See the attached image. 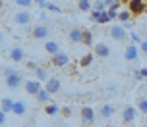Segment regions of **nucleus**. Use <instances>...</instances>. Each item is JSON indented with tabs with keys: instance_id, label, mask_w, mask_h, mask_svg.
I'll return each instance as SVG.
<instances>
[{
	"instance_id": "obj_1",
	"label": "nucleus",
	"mask_w": 147,
	"mask_h": 127,
	"mask_svg": "<svg viewBox=\"0 0 147 127\" xmlns=\"http://www.w3.org/2000/svg\"><path fill=\"white\" fill-rule=\"evenodd\" d=\"M128 12L132 15H141L147 12V2L145 0H130L128 2Z\"/></svg>"
},
{
	"instance_id": "obj_2",
	"label": "nucleus",
	"mask_w": 147,
	"mask_h": 127,
	"mask_svg": "<svg viewBox=\"0 0 147 127\" xmlns=\"http://www.w3.org/2000/svg\"><path fill=\"white\" fill-rule=\"evenodd\" d=\"M109 33H110V37L114 39V41H118V43H126L128 41V31L122 25H112Z\"/></svg>"
},
{
	"instance_id": "obj_3",
	"label": "nucleus",
	"mask_w": 147,
	"mask_h": 127,
	"mask_svg": "<svg viewBox=\"0 0 147 127\" xmlns=\"http://www.w3.org/2000/svg\"><path fill=\"white\" fill-rule=\"evenodd\" d=\"M80 118H81V121H83L85 125H91V123H95V120H97L95 110H93L91 106H83V108H81Z\"/></svg>"
},
{
	"instance_id": "obj_4",
	"label": "nucleus",
	"mask_w": 147,
	"mask_h": 127,
	"mask_svg": "<svg viewBox=\"0 0 147 127\" xmlns=\"http://www.w3.org/2000/svg\"><path fill=\"white\" fill-rule=\"evenodd\" d=\"M124 58L128 62H136L138 58H140V46L134 45V43H132V45H128L124 48Z\"/></svg>"
},
{
	"instance_id": "obj_5",
	"label": "nucleus",
	"mask_w": 147,
	"mask_h": 127,
	"mask_svg": "<svg viewBox=\"0 0 147 127\" xmlns=\"http://www.w3.org/2000/svg\"><path fill=\"white\" fill-rule=\"evenodd\" d=\"M60 87H62V85H60V79H58V77H49V79L45 81V87H43V89L47 90V92H51V94H56V92L60 90Z\"/></svg>"
},
{
	"instance_id": "obj_6",
	"label": "nucleus",
	"mask_w": 147,
	"mask_h": 127,
	"mask_svg": "<svg viewBox=\"0 0 147 127\" xmlns=\"http://www.w3.org/2000/svg\"><path fill=\"white\" fill-rule=\"evenodd\" d=\"M52 66H56V67H64L70 64V56H68L66 52H56V54H52V62H51Z\"/></svg>"
},
{
	"instance_id": "obj_7",
	"label": "nucleus",
	"mask_w": 147,
	"mask_h": 127,
	"mask_svg": "<svg viewBox=\"0 0 147 127\" xmlns=\"http://www.w3.org/2000/svg\"><path fill=\"white\" fill-rule=\"evenodd\" d=\"M4 79H6V87H8V89H18V87L23 83L22 75L18 73V71H16V73H12V75H6Z\"/></svg>"
},
{
	"instance_id": "obj_8",
	"label": "nucleus",
	"mask_w": 147,
	"mask_h": 127,
	"mask_svg": "<svg viewBox=\"0 0 147 127\" xmlns=\"http://www.w3.org/2000/svg\"><path fill=\"white\" fill-rule=\"evenodd\" d=\"M49 33H51V31H49L47 25H35V27L31 29V37L33 39H47Z\"/></svg>"
},
{
	"instance_id": "obj_9",
	"label": "nucleus",
	"mask_w": 147,
	"mask_h": 127,
	"mask_svg": "<svg viewBox=\"0 0 147 127\" xmlns=\"http://www.w3.org/2000/svg\"><path fill=\"white\" fill-rule=\"evenodd\" d=\"M41 89H43L41 81H37V79H29V81H25V90H27V94H33V96H35Z\"/></svg>"
},
{
	"instance_id": "obj_10",
	"label": "nucleus",
	"mask_w": 147,
	"mask_h": 127,
	"mask_svg": "<svg viewBox=\"0 0 147 127\" xmlns=\"http://www.w3.org/2000/svg\"><path fill=\"white\" fill-rule=\"evenodd\" d=\"M114 112H116V108L112 104H103L101 110H99V118H101V120H109V118L114 116Z\"/></svg>"
},
{
	"instance_id": "obj_11",
	"label": "nucleus",
	"mask_w": 147,
	"mask_h": 127,
	"mask_svg": "<svg viewBox=\"0 0 147 127\" xmlns=\"http://www.w3.org/2000/svg\"><path fill=\"white\" fill-rule=\"evenodd\" d=\"M8 56H10V60H12V62H18V64H20V62H23V58H25V52H23L22 46H14V48L10 50Z\"/></svg>"
},
{
	"instance_id": "obj_12",
	"label": "nucleus",
	"mask_w": 147,
	"mask_h": 127,
	"mask_svg": "<svg viewBox=\"0 0 147 127\" xmlns=\"http://www.w3.org/2000/svg\"><path fill=\"white\" fill-rule=\"evenodd\" d=\"M91 19H93L95 23H101V25H103V23H109V21H110V19H109V14H107V10H105V12H97V10H91Z\"/></svg>"
},
{
	"instance_id": "obj_13",
	"label": "nucleus",
	"mask_w": 147,
	"mask_h": 127,
	"mask_svg": "<svg viewBox=\"0 0 147 127\" xmlns=\"http://www.w3.org/2000/svg\"><path fill=\"white\" fill-rule=\"evenodd\" d=\"M31 19H33V17H31L29 12H18V14L14 15V21L18 23V25H29Z\"/></svg>"
},
{
	"instance_id": "obj_14",
	"label": "nucleus",
	"mask_w": 147,
	"mask_h": 127,
	"mask_svg": "<svg viewBox=\"0 0 147 127\" xmlns=\"http://www.w3.org/2000/svg\"><path fill=\"white\" fill-rule=\"evenodd\" d=\"M136 116H138V110H136L134 106H126L124 110H122V120H124L126 123L134 121V120H136Z\"/></svg>"
},
{
	"instance_id": "obj_15",
	"label": "nucleus",
	"mask_w": 147,
	"mask_h": 127,
	"mask_svg": "<svg viewBox=\"0 0 147 127\" xmlns=\"http://www.w3.org/2000/svg\"><path fill=\"white\" fill-rule=\"evenodd\" d=\"M68 39H70V43H74V45H80L81 43V29L80 27H72L70 33H68Z\"/></svg>"
},
{
	"instance_id": "obj_16",
	"label": "nucleus",
	"mask_w": 147,
	"mask_h": 127,
	"mask_svg": "<svg viewBox=\"0 0 147 127\" xmlns=\"http://www.w3.org/2000/svg\"><path fill=\"white\" fill-rule=\"evenodd\" d=\"M12 112H14L16 116H25V114H27V104L22 102V100H18V102L14 100V108H12Z\"/></svg>"
},
{
	"instance_id": "obj_17",
	"label": "nucleus",
	"mask_w": 147,
	"mask_h": 127,
	"mask_svg": "<svg viewBox=\"0 0 147 127\" xmlns=\"http://www.w3.org/2000/svg\"><path fill=\"white\" fill-rule=\"evenodd\" d=\"M95 56H99V58H109L110 56V48L107 45H103V43H99V45L95 46Z\"/></svg>"
},
{
	"instance_id": "obj_18",
	"label": "nucleus",
	"mask_w": 147,
	"mask_h": 127,
	"mask_svg": "<svg viewBox=\"0 0 147 127\" xmlns=\"http://www.w3.org/2000/svg\"><path fill=\"white\" fill-rule=\"evenodd\" d=\"M81 43L85 46H93V31L81 29Z\"/></svg>"
},
{
	"instance_id": "obj_19",
	"label": "nucleus",
	"mask_w": 147,
	"mask_h": 127,
	"mask_svg": "<svg viewBox=\"0 0 147 127\" xmlns=\"http://www.w3.org/2000/svg\"><path fill=\"white\" fill-rule=\"evenodd\" d=\"M35 96H37V100H39L41 104H49V102H52V94H51V92H47L45 89H41Z\"/></svg>"
},
{
	"instance_id": "obj_20",
	"label": "nucleus",
	"mask_w": 147,
	"mask_h": 127,
	"mask_svg": "<svg viewBox=\"0 0 147 127\" xmlns=\"http://www.w3.org/2000/svg\"><path fill=\"white\" fill-rule=\"evenodd\" d=\"M45 50H47V52L52 56V54L60 52V45L56 43V41H47V43H45Z\"/></svg>"
},
{
	"instance_id": "obj_21",
	"label": "nucleus",
	"mask_w": 147,
	"mask_h": 127,
	"mask_svg": "<svg viewBox=\"0 0 147 127\" xmlns=\"http://www.w3.org/2000/svg\"><path fill=\"white\" fill-rule=\"evenodd\" d=\"M33 71H35V75H37V81L45 83V81H47V79H49V71H47V69H45V67L37 66L35 69H33Z\"/></svg>"
},
{
	"instance_id": "obj_22",
	"label": "nucleus",
	"mask_w": 147,
	"mask_h": 127,
	"mask_svg": "<svg viewBox=\"0 0 147 127\" xmlns=\"http://www.w3.org/2000/svg\"><path fill=\"white\" fill-rule=\"evenodd\" d=\"M12 108H14V100L12 98H2V102H0V110L4 114H8V112H12Z\"/></svg>"
},
{
	"instance_id": "obj_23",
	"label": "nucleus",
	"mask_w": 147,
	"mask_h": 127,
	"mask_svg": "<svg viewBox=\"0 0 147 127\" xmlns=\"http://www.w3.org/2000/svg\"><path fill=\"white\" fill-rule=\"evenodd\" d=\"M45 112L49 114V116H56V114H60V106L54 104V102H49V104L45 106Z\"/></svg>"
},
{
	"instance_id": "obj_24",
	"label": "nucleus",
	"mask_w": 147,
	"mask_h": 127,
	"mask_svg": "<svg viewBox=\"0 0 147 127\" xmlns=\"http://www.w3.org/2000/svg\"><path fill=\"white\" fill-rule=\"evenodd\" d=\"M78 10L80 12H91V0H78Z\"/></svg>"
},
{
	"instance_id": "obj_25",
	"label": "nucleus",
	"mask_w": 147,
	"mask_h": 127,
	"mask_svg": "<svg viewBox=\"0 0 147 127\" xmlns=\"http://www.w3.org/2000/svg\"><path fill=\"white\" fill-rule=\"evenodd\" d=\"M91 62H93V54L89 52V54H85V56H81V58H80V66L81 67H89V66H91Z\"/></svg>"
},
{
	"instance_id": "obj_26",
	"label": "nucleus",
	"mask_w": 147,
	"mask_h": 127,
	"mask_svg": "<svg viewBox=\"0 0 147 127\" xmlns=\"http://www.w3.org/2000/svg\"><path fill=\"white\" fill-rule=\"evenodd\" d=\"M116 19H120L122 23H126V21H132V14L128 12V10H122V12H118V17Z\"/></svg>"
},
{
	"instance_id": "obj_27",
	"label": "nucleus",
	"mask_w": 147,
	"mask_h": 127,
	"mask_svg": "<svg viewBox=\"0 0 147 127\" xmlns=\"http://www.w3.org/2000/svg\"><path fill=\"white\" fill-rule=\"evenodd\" d=\"M91 10H97V12H105V10H107V4H105L103 0H95V2L91 4Z\"/></svg>"
},
{
	"instance_id": "obj_28",
	"label": "nucleus",
	"mask_w": 147,
	"mask_h": 127,
	"mask_svg": "<svg viewBox=\"0 0 147 127\" xmlns=\"http://www.w3.org/2000/svg\"><path fill=\"white\" fill-rule=\"evenodd\" d=\"M45 10H49V12H52V14H60V12H62V8L56 6V4H52V2H47Z\"/></svg>"
},
{
	"instance_id": "obj_29",
	"label": "nucleus",
	"mask_w": 147,
	"mask_h": 127,
	"mask_svg": "<svg viewBox=\"0 0 147 127\" xmlns=\"http://www.w3.org/2000/svg\"><path fill=\"white\" fill-rule=\"evenodd\" d=\"M138 110H140L141 114H145V116H147V98H141L140 102H138Z\"/></svg>"
},
{
	"instance_id": "obj_30",
	"label": "nucleus",
	"mask_w": 147,
	"mask_h": 127,
	"mask_svg": "<svg viewBox=\"0 0 147 127\" xmlns=\"http://www.w3.org/2000/svg\"><path fill=\"white\" fill-rule=\"evenodd\" d=\"M14 2H16L20 8H29L31 4H33V0H14Z\"/></svg>"
},
{
	"instance_id": "obj_31",
	"label": "nucleus",
	"mask_w": 147,
	"mask_h": 127,
	"mask_svg": "<svg viewBox=\"0 0 147 127\" xmlns=\"http://www.w3.org/2000/svg\"><path fill=\"white\" fill-rule=\"evenodd\" d=\"M60 114H62L64 118H70V116H72V108H70V106H64V108H60Z\"/></svg>"
},
{
	"instance_id": "obj_32",
	"label": "nucleus",
	"mask_w": 147,
	"mask_h": 127,
	"mask_svg": "<svg viewBox=\"0 0 147 127\" xmlns=\"http://www.w3.org/2000/svg\"><path fill=\"white\" fill-rule=\"evenodd\" d=\"M128 37H132V43H134V45H140V43H141V39H140V35H138V33H128Z\"/></svg>"
},
{
	"instance_id": "obj_33",
	"label": "nucleus",
	"mask_w": 147,
	"mask_h": 127,
	"mask_svg": "<svg viewBox=\"0 0 147 127\" xmlns=\"http://www.w3.org/2000/svg\"><path fill=\"white\" fill-rule=\"evenodd\" d=\"M120 8H122V2H112V4H110L109 6V10H114V12H120Z\"/></svg>"
},
{
	"instance_id": "obj_34",
	"label": "nucleus",
	"mask_w": 147,
	"mask_h": 127,
	"mask_svg": "<svg viewBox=\"0 0 147 127\" xmlns=\"http://www.w3.org/2000/svg\"><path fill=\"white\" fill-rule=\"evenodd\" d=\"M138 46H140V50H141L143 54H147V41H141V43H140Z\"/></svg>"
},
{
	"instance_id": "obj_35",
	"label": "nucleus",
	"mask_w": 147,
	"mask_h": 127,
	"mask_svg": "<svg viewBox=\"0 0 147 127\" xmlns=\"http://www.w3.org/2000/svg\"><path fill=\"white\" fill-rule=\"evenodd\" d=\"M2 125H6V114L0 110V127H2Z\"/></svg>"
},
{
	"instance_id": "obj_36",
	"label": "nucleus",
	"mask_w": 147,
	"mask_h": 127,
	"mask_svg": "<svg viewBox=\"0 0 147 127\" xmlns=\"http://www.w3.org/2000/svg\"><path fill=\"white\" fill-rule=\"evenodd\" d=\"M12 73H16L14 67H4V77H6V75H12Z\"/></svg>"
},
{
	"instance_id": "obj_37",
	"label": "nucleus",
	"mask_w": 147,
	"mask_h": 127,
	"mask_svg": "<svg viewBox=\"0 0 147 127\" xmlns=\"http://www.w3.org/2000/svg\"><path fill=\"white\" fill-rule=\"evenodd\" d=\"M35 4H39V8H45L47 6V0H33Z\"/></svg>"
},
{
	"instance_id": "obj_38",
	"label": "nucleus",
	"mask_w": 147,
	"mask_h": 127,
	"mask_svg": "<svg viewBox=\"0 0 147 127\" xmlns=\"http://www.w3.org/2000/svg\"><path fill=\"white\" fill-rule=\"evenodd\" d=\"M134 77H136L138 81H141V79H143V77H141V73H140V69H136V71H134Z\"/></svg>"
},
{
	"instance_id": "obj_39",
	"label": "nucleus",
	"mask_w": 147,
	"mask_h": 127,
	"mask_svg": "<svg viewBox=\"0 0 147 127\" xmlns=\"http://www.w3.org/2000/svg\"><path fill=\"white\" fill-rule=\"evenodd\" d=\"M132 27H134V23H132V21H126V23H124V29H126V31L132 29Z\"/></svg>"
},
{
	"instance_id": "obj_40",
	"label": "nucleus",
	"mask_w": 147,
	"mask_h": 127,
	"mask_svg": "<svg viewBox=\"0 0 147 127\" xmlns=\"http://www.w3.org/2000/svg\"><path fill=\"white\" fill-rule=\"evenodd\" d=\"M140 73H141V77H143V79H147V67H143V69H140Z\"/></svg>"
},
{
	"instance_id": "obj_41",
	"label": "nucleus",
	"mask_w": 147,
	"mask_h": 127,
	"mask_svg": "<svg viewBox=\"0 0 147 127\" xmlns=\"http://www.w3.org/2000/svg\"><path fill=\"white\" fill-rule=\"evenodd\" d=\"M27 67H29V69H35V67H37L35 62H29V64H27Z\"/></svg>"
},
{
	"instance_id": "obj_42",
	"label": "nucleus",
	"mask_w": 147,
	"mask_h": 127,
	"mask_svg": "<svg viewBox=\"0 0 147 127\" xmlns=\"http://www.w3.org/2000/svg\"><path fill=\"white\" fill-rule=\"evenodd\" d=\"M105 4H107V6H110V4H112V2H116V0H103Z\"/></svg>"
},
{
	"instance_id": "obj_43",
	"label": "nucleus",
	"mask_w": 147,
	"mask_h": 127,
	"mask_svg": "<svg viewBox=\"0 0 147 127\" xmlns=\"http://www.w3.org/2000/svg\"><path fill=\"white\" fill-rule=\"evenodd\" d=\"M0 45H2V33H0Z\"/></svg>"
},
{
	"instance_id": "obj_44",
	"label": "nucleus",
	"mask_w": 147,
	"mask_h": 127,
	"mask_svg": "<svg viewBox=\"0 0 147 127\" xmlns=\"http://www.w3.org/2000/svg\"><path fill=\"white\" fill-rule=\"evenodd\" d=\"M118 2H130V0H118Z\"/></svg>"
}]
</instances>
